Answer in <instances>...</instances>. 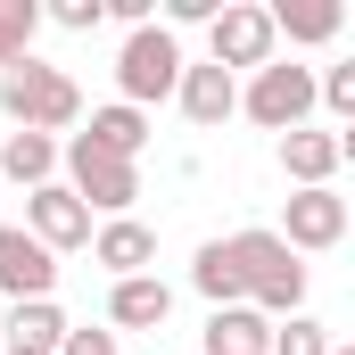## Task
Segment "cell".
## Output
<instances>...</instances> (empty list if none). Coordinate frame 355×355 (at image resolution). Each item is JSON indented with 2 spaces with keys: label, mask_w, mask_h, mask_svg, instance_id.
<instances>
[{
  "label": "cell",
  "mask_w": 355,
  "mask_h": 355,
  "mask_svg": "<svg viewBox=\"0 0 355 355\" xmlns=\"http://www.w3.org/2000/svg\"><path fill=\"white\" fill-rule=\"evenodd\" d=\"M223 257H232V281H240V306H257L265 322L306 306V265H297L272 232H232Z\"/></svg>",
  "instance_id": "6da1fadb"
},
{
  "label": "cell",
  "mask_w": 355,
  "mask_h": 355,
  "mask_svg": "<svg viewBox=\"0 0 355 355\" xmlns=\"http://www.w3.org/2000/svg\"><path fill=\"white\" fill-rule=\"evenodd\" d=\"M0 116L17 124V132H67V124H83V91L75 75H58V67H42L33 50L17 58V67H0Z\"/></svg>",
  "instance_id": "7a4b0ae2"
},
{
  "label": "cell",
  "mask_w": 355,
  "mask_h": 355,
  "mask_svg": "<svg viewBox=\"0 0 355 355\" xmlns=\"http://www.w3.org/2000/svg\"><path fill=\"white\" fill-rule=\"evenodd\" d=\"M116 83H124V107H149L182 83V42L166 25H132L124 33V58H116Z\"/></svg>",
  "instance_id": "3957f363"
},
{
  "label": "cell",
  "mask_w": 355,
  "mask_h": 355,
  "mask_svg": "<svg viewBox=\"0 0 355 355\" xmlns=\"http://www.w3.org/2000/svg\"><path fill=\"white\" fill-rule=\"evenodd\" d=\"M67 190L83 198V207H99V215H124L132 198H141V166H124V157H107V149H91L83 132L67 141Z\"/></svg>",
  "instance_id": "277c9868"
},
{
  "label": "cell",
  "mask_w": 355,
  "mask_h": 355,
  "mask_svg": "<svg viewBox=\"0 0 355 355\" xmlns=\"http://www.w3.org/2000/svg\"><path fill=\"white\" fill-rule=\"evenodd\" d=\"M240 107H248L265 132H297L306 107H314V75H306V67H257V83L240 91Z\"/></svg>",
  "instance_id": "5b68a950"
},
{
  "label": "cell",
  "mask_w": 355,
  "mask_h": 355,
  "mask_svg": "<svg viewBox=\"0 0 355 355\" xmlns=\"http://www.w3.org/2000/svg\"><path fill=\"white\" fill-rule=\"evenodd\" d=\"M25 232L58 257V248H83L91 240V207L67 190V182H42V190H25Z\"/></svg>",
  "instance_id": "8992f818"
},
{
  "label": "cell",
  "mask_w": 355,
  "mask_h": 355,
  "mask_svg": "<svg viewBox=\"0 0 355 355\" xmlns=\"http://www.w3.org/2000/svg\"><path fill=\"white\" fill-rule=\"evenodd\" d=\"M272 240H281L289 257H297V248H339V240H347V198H339V190H297V198H289V223H281Z\"/></svg>",
  "instance_id": "52a82bcc"
},
{
  "label": "cell",
  "mask_w": 355,
  "mask_h": 355,
  "mask_svg": "<svg viewBox=\"0 0 355 355\" xmlns=\"http://www.w3.org/2000/svg\"><path fill=\"white\" fill-rule=\"evenodd\" d=\"M215 67H223V75H232V67H272V17L265 8L223 0V17H215Z\"/></svg>",
  "instance_id": "ba28073f"
},
{
  "label": "cell",
  "mask_w": 355,
  "mask_h": 355,
  "mask_svg": "<svg viewBox=\"0 0 355 355\" xmlns=\"http://www.w3.org/2000/svg\"><path fill=\"white\" fill-rule=\"evenodd\" d=\"M50 281H58V265H50V248L25 232V223H0V289L25 306V297H50Z\"/></svg>",
  "instance_id": "9c48e42d"
},
{
  "label": "cell",
  "mask_w": 355,
  "mask_h": 355,
  "mask_svg": "<svg viewBox=\"0 0 355 355\" xmlns=\"http://www.w3.org/2000/svg\"><path fill=\"white\" fill-rule=\"evenodd\" d=\"M339 157H347V132H281V174L297 182V190H331L339 174Z\"/></svg>",
  "instance_id": "30bf717a"
},
{
  "label": "cell",
  "mask_w": 355,
  "mask_h": 355,
  "mask_svg": "<svg viewBox=\"0 0 355 355\" xmlns=\"http://www.w3.org/2000/svg\"><path fill=\"white\" fill-rule=\"evenodd\" d=\"M174 99H182V116L198 124V132H215L223 116H240V83L207 58V67H182V83H174Z\"/></svg>",
  "instance_id": "8fae6325"
},
{
  "label": "cell",
  "mask_w": 355,
  "mask_h": 355,
  "mask_svg": "<svg viewBox=\"0 0 355 355\" xmlns=\"http://www.w3.org/2000/svg\"><path fill=\"white\" fill-rule=\"evenodd\" d=\"M157 257V232L149 223H132V215H116V223H99V240H91V265H107L116 281H132V272H149Z\"/></svg>",
  "instance_id": "7c38bea8"
},
{
  "label": "cell",
  "mask_w": 355,
  "mask_h": 355,
  "mask_svg": "<svg viewBox=\"0 0 355 355\" xmlns=\"http://www.w3.org/2000/svg\"><path fill=\"white\" fill-rule=\"evenodd\" d=\"M107 314H116L124 331H157V322L174 314V289H166L157 272H132V281H116V297H107Z\"/></svg>",
  "instance_id": "4fadbf2b"
},
{
  "label": "cell",
  "mask_w": 355,
  "mask_h": 355,
  "mask_svg": "<svg viewBox=\"0 0 355 355\" xmlns=\"http://www.w3.org/2000/svg\"><path fill=\"white\" fill-rule=\"evenodd\" d=\"M272 322L257 314V306H215L207 314V355H265Z\"/></svg>",
  "instance_id": "5bb4252c"
},
{
  "label": "cell",
  "mask_w": 355,
  "mask_h": 355,
  "mask_svg": "<svg viewBox=\"0 0 355 355\" xmlns=\"http://www.w3.org/2000/svg\"><path fill=\"white\" fill-rule=\"evenodd\" d=\"M58 339H67V314L50 306V297H25L8 322H0V347H33V355H58Z\"/></svg>",
  "instance_id": "9a60e30c"
},
{
  "label": "cell",
  "mask_w": 355,
  "mask_h": 355,
  "mask_svg": "<svg viewBox=\"0 0 355 355\" xmlns=\"http://www.w3.org/2000/svg\"><path fill=\"white\" fill-rule=\"evenodd\" d=\"M272 17V42L289 33V42H331L339 25H347V8L339 0H281V8H265Z\"/></svg>",
  "instance_id": "2e32d148"
},
{
  "label": "cell",
  "mask_w": 355,
  "mask_h": 355,
  "mask_svg": "<svg viewBox=\"0 0 355 355\" xmlns=\"http://www.w3.org/2000/svg\"><path fill=\"white\" fill-rule=\"evenodd\" d=\"M83 141L132 166V157H141V141H149V116H141V107H124V99H116V107H91V132H83Z\"/></svg>",
  "instance_id": "e0dca14e"
},
{
  "label": "cell",
  "mask_w": 355,
  "mask_h": 355,
  "mask_svg": "<svg viewBox=\"0 0 355 355\" xmlns=\"http://www.w3.org/2000/svg\"><path fill=\"white\" fill-rule=\"evenodd\" d=\"M0 174L25 182V190H42V182L58 174V141H42V132H8V141H0Z\"/></svg>",
  "instance_id": "ac0fdd59"
},
{
  "label": "cell",
  "mask_w": 355,
  "mask_h": 355,
  "mask_svg": "<svg viewBox=\"0 0 355 355\" xmlns=\"http://www.w3.org/2000/svg\"><path fill=\"white\" fill-rule=\"evenodd\" d=\"M190 281H198V297H207V306H240V281H232V257H223V240H207V248H198Z\"/></svg>",
  "instance_id": "d6986e66"
},
{
  "label": "cell",
  "mask_w": 355,
  "mask_h": 355,
  "mask_svg": "<svg viewBox=\"0 0 355 355\" xmlns=\"http://www.w3.org/2000/svg\"><path fill=\"white\" fill-rule=\"evenodd\" d=\"M33 33H42V8L33 0H0V67H17L33 50Z\"/></svg>",
  "instance_id": "ffe728a7"
},
{
  "label": "cell",
  "mask_w": 355,
  "mask_h": 355,
  "mask_svg": "<svg viewBox=\"0 0 355 355\" xmlns=\"http://www.w3.org/2000/svg\"><path fill=\"white\" fill-rule=\"evenodd\" d=\"M265 355H331V331H322V322H306V314H289V331H272Z\"/></svg>",
  "instance_id": "44dd1931"
},
{
  "label": "cell",
  "mask_w": 355,
  "mask_h": 355,
  "mask_svg": "<svg viewBox=\"0 0 355 355\" xmlns=\"http://www.w3.org/2000/svg\"><path fill=\"white\" fill-rule=\"evenodd\" d=\"M314 99H322L331 116H355V67H331V75L314 83Z\"/></svg>",
  "instance_id": "7402d4cb"
},
{
  "label": "cell",
  "mask_w": 355,
  "mask_h": 355,
  "mask_svg": "<svg viewBox=\"0 0 355 355\" xmlns=\"http://www.w3.org/2000/svg\"><path fill=\"white\" fill-rule=\"evenodd\" d=\"M50 25H67V33H91V25H99V0H50Z\"/></svg>",
  "instance_id": "603a6c76"
},
{
  "label": "cell",
  "mask_w": 355,
  "mask_h": 355,
  "mask_svg": "<svg viewBox=\"0 0 355 355\" xmlns=\"http://www.w3.org/2000/svg\"><path fill=\"white\" fill-rule=\"evenodd\" d=\"M58 355H116V331H75V322H67Z\"/></svg>",
  "instance_id": "cb8c5ba5"
},
{
  "label": "cell",
  "mask_w": 355,
  "mask_h": 355,
  "mask_svg": "<svg viewBox=\"0 0 355 355\" xmlns=\"http://www.w3.org/2000/svg\"><path fill=\"white\" fill-rule=\"evenodd\" d=\"M99 17H124V25H149V0H99Z\"/></svg>",
  "instance_id": "d4e9b609"
},
{
  "label": "cell",
  "mask_w": 355,
  "mask_h": 355,
  "mask_svg": "<svg viewBox=\"0 0 355 355\" xmlns=\"http://www.w3.org/2000/svg\"><path fill=\"white\" fill-rule=\"evenodd\" d=\"M0 355H33V347H0Z\"/></svg>",
  "instance_id": "484cf974"
},
{
  "label": "cell",
  "mask_w": 355,
  "mask_h": 355,
  "mask_svg": "<svg viewBox=\"0 0 355 355\" xmlns=\"http://www.w3.org/2000/svg\"><path fill=\"white\" fill-rule=\"evenodd\" d=\"M331 355H355V347H331Z\"/></svg>",
  "instance_id": "4316f807"
}]
</instances>
